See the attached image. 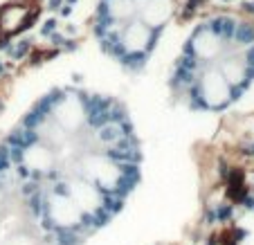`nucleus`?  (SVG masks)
I'll return each mask as SVG.
<instances>
[{
  "instance_id": "obj_1",
  "label": "nucleus",
  "mask_w": 254,
  "mask_h": 245,
  "mask_svg": "<svg viewBox=\"0 0 254 245\" xmlns=\"http://www.w3.org/2000/svg\"><path fill=\"white\" fill-rule=\"evenodd\" d=\"M173 0H99L92 34L104 54L117 63L128 54L151 57L171 20Z\"/></svg>"
},
{
  "instance_id": "obj_2",
  "label": "nucleus",
  "mask_w": 254,
  "mask_h": 245,
  "mask_svg": "<svg viewBox=\"0 0 254 245\" xmlns=\"http://www.w3.org/2000/svg\"><path fill=\"white\" fill-rule=\"evenodd\" d=\"M41 142H43V137H41L39 128H23V126L11 130V133L5 137L7 146H20V149H25V151L34 149V146L41 144Z\"/></svg>"
},
{
  "instance_id": "obj_3",
  "label": "nucleus",
  "mask_w": 254,
  "mask_h": 245,
  "mask_svg": "<svg viewBox=\"0 0 254 245\" xmlns=\"http://www.w3.org/2000/svg\"><path fill=\"white\" fill-rule=\"evenodd\" d=\"M52 236H54V245H81L83 239L72 225H57Z\"/></svg>"
},
{
  "instance_id": "obj_4",
  "label": "nucleus",
  "mask_w": 254,
  "mask_h": 245,
  "mask_svg": "<svg viewBox=\"0 0 254 245\" xmlns=\"http://www.w3.org/2000/svg\"><path fill=\"white\" fill-rule=\"evenodd\" d=\"M97 142H101L104 146H111V144H117V139L122 137V130H120V126L117 124H104V126H99L97 128Z\"/></svg>"
},
{
  "instance_id": "obj_5",
  "label": "nucleus",
  "mask_w": 254,
  "mask_h": 245,
  "mask_svg": "<svg viewBox=\"0 0 254 245\" xmlns=\"http://www.w3.org/2000/svg\"><path fill=\"white\" fill-rule=\"evenodd\" d=\"M113 221V214L106 209L104 205H95L90 209V225H92V232L95 230H99V227H104V225H108V223Z\"/></svg>"
},
{
  "instance_id": "obj_6",
  "label": "nucleus",
  "mask_w": 254,
  "mask_h": 245,
  "mask_svg": "<svg viewBox=\"0 0 254 245\" xmlns=\"http://www.w3.org/2000/svg\"><path fill=\"white\" fill-rule=\"evenodd\" d=\"M45 122H48V117L41 115L39 111H34V108H32V111H29L27 115L20 120V126H23V128H41Z\"/></svg>"
},
{
  "instance_id": "obj_7",
  "label": "nucleus",
  "mask_w": 254,
  "mask_h": 245,
  "mask_svg": "<svg viewBox=\"0 0 254 245\" xmlns=\"http://www.w3.org/2000/svg\"><path fill=\"white\" fill-rule=\"evenodd\" d=\"M232 214H234V207H232L230 202H218V205L214 207L216 223H227L232 218Z\"/></svg>"
},
{
  "instance_id": "obj_8",
  "label": "nucleus",
  "mask_w": 254,
  "mask_h": 245,
  "mask_svg": "<svg viewBox=\"0 0 254 245\" xmlns=\"http://www.w3.org/2000/svg\"><path fill=\"white\" fill-rule=\"evenodd\" d=\"M126 117H128V111L124 108V104L115 101L111 106V111H108V122H111V124H120V122H124Z\"/></svg>"
},
{
  "instance_id": "obj_9",
  "label": "nucleus",
  "mask_w": 254,
  "mask_h": 245,
  "mask_svg": "<svg viewBox=\"0 0 254 245\" xmlns=\"http://www.w3.org/2000/svg\"><path fill=\"white\" fill-rule=\"evenodd\" d=\"M52 196L54 198H72V187L65 183V180H57V183H52Z\"/></svg>"
},
{
  "instance_id": "obj_10",
  "label": "nucleus",
  "mask_w": 254,
  "mask_h": 245,
  "mask_svg": "<svg viewBox=\"0 0 254 245\" xmlns=\"http://www.w3.org/2000/svg\"><path fill=\"white\" fill-rule=\"evenodd\" d=\"M11 167V160H9V146L7 144H0V173H7Z\"/></svg>"
},
{
  "instance_id": "obj_11",
  "label": "nucleus",
  "mask_w": 254,
  "mask_h": 245,
  "mask_svg": "<svg viewBox=\"0 0 254 245\" xmlns=\"http://www.w3.org/2000/svg\"><path fill=\"white\" fill-rule=\"evenodd\" d=\"M39 189H41L39 183H34V180H25V183L18 187V193H20L23 198H27V196H32L34 191H39Z\"/></svg>"
},
{
  "instance_id": "obj_12",
  "label": "nucleus",
  "mask_w": 254,
  "mask_h": 245,
  "mask_svg": "<svg viewBox=\"0 0 254 245\" xmlns=\"http://www.w3.org/2000/svg\"><path fill=\"white\" fill-rule=\"evenodd\" d=\"M29 171H32V167H29L27 162L16 164V176H18L20 180H29Z\"/></svg>"
},
{
  "instance_id": "obj_13",
  "label": "nucleus",
  "mask_w": 254,
  "mask_h": 245,
  "mask_svg": "<svg viewBox=\"0 0 254 245\" xmlns=\"http://www.w3.org/2000/svg\"><path fill=\"white\" fill-rule=\"evenodd\" d=\"M248 236V230H243V227H236L234 234H232V241H236V243H241V241Z\"/></svg>"
},
{
  "instance_id": "obj_14",
  "label": "nucleus",
  "mask_w": 254,
  "mask_h": 245,
  "mask_svg": "<svg viewBox=\"0 0 254 245\" xmlns=\"http://www.w3.org/2000/svg\"><path fill=\"white\" fill-rule=\"evenodd\" d=\"M245 153H248V155H254V144H252V146H250V149H248V151H245Z\"/></svg>"
}]
</instances>
